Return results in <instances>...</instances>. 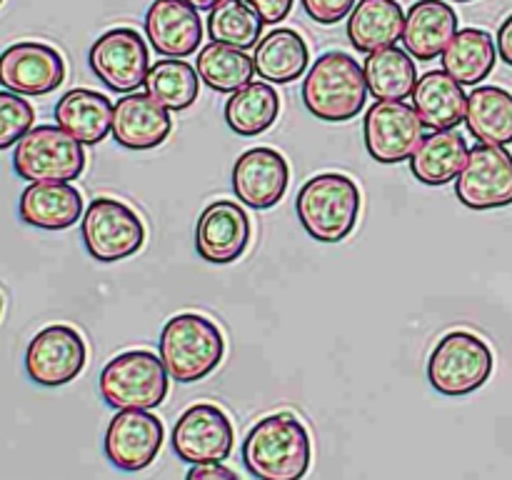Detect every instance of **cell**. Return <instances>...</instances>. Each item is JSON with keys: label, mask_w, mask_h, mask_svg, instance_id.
<instances>
[{"label": "cell", "mask_w": 512, "mask_h": 480, "mask_svg": "<svg viewBox=\"0 0 512 480\" xmlns=\"http://www.w3.org/2000/svg\"><path fill=\"white\" fill-rule=\"evenodd\" d=\"M413 105L428 128L453 130L465 120L468 95L445 70H430L415 83Z\"/></svg>", "instance_id": "obj_24"}, {"label": "cell", "mask_w": 512, "mask_h": 480, "mask_svg": "<svg viewBox=\"0 0 512 480\" xmlns=\"http://www.w3.org/2000/svg\"><path fill=\"white\" fill-rule=\"evenodd\" d=\"M0 315H3V295H0Z\"/></svg>", "instance_id": "obj_41"}, {"label": "cell", "mask_w": 512, "mask_h": 480, "mask_svg": "<svg viewBox=\"0 0 512 480\" xmlns=\"http://www.w3.org/2000/svg\"><path fill=\"white\" fill-rule=\"evenodd\" d=\"M240 455L258 480H303L313 460V443L303 420L283 410L265 415L248 430Z\"/></svg>", "instance_id": "obj_1"}, {"label": "cell", "mask_w": 512, "mask_h": 480, "mask_svg": "<svg viewBox=\"0 0 512 480\" xmlns=\"http://www.w3.org/2000/svg\"><path fill=\"white\" fill-rule=\"evenodd\" d=\"M148 45L135 28H113L90 45V70L115 93H133L148 78Z\"/></svg>", "instance_id": "obj_13"}, {"label": "cell", "mask_w": 512, "mask_h": 480, "mask_svg": "<svg viewBox=\"0 0 512 480\" xmlns=\"http://www.w3.org/2000/svg\"><path fill=\"white\" fill-rule=\"evenodd\" d=\"M453 3H473V0H453Z\"/></svg>", "instance_id": "obj_40"}, {"label": "cell", "mask_w": 512, "mask_h": 480, "mask_svg": "<svg viewBox=\"0 0 512 480\" xmlns=\"http://www.w3.org/2000/svg\"><path fill=\"white\" fill-rule=\"evenodd\" d=\"M498 45L483 28H463L455 33L443 53V68L460 85H478L493 73Z\"/></svg>", "instance_id": "obj_27"}, {"label": "cell", "mask_w": 512, "mask_h": 480, "mask_svg": "<svg viewBox=\"0 0 512 480\" xmlns=\"http://www.w3.org/2000/svg\"><path fill=\"white\" fill-rule=\"evenodd\" d=\"M55 120L83 145H98L113 130V103L90 88H73L55 103Z\"/></svg>", "instance_id": "obj_22"}, {"label": "cell", "mask_w": 512, "mask_h": 480, "mask_svg": "<svg viewBox=\"0 0 512 480\" xmlns=\"http://www.w3.org/2000/svg\"><path fill=\"white\" fill-rule=\"evenodd\" d=\"M160 360L178 383H198L220 365L225 340L218 325L198 313H180L165 323L158 340Z\"/></svg>", "instance_id": "obj_4"}, {"label": "cell", "mask_w": 512, "mask_h": 480, "mask_svg": "<svg viewBox=\"0 0 512 480\" xmlns=\"http://www.w3.org/2000/svg\"><path fill=\"white\" fill-rule=\"evenodd\" d=\"M465 125L483 145L512 143V95L498 85H478L468 95Z\"/></svg>", "instance_id": "obj_28"}, {"label": "cell", "mask_w": 512, "mask_h": 480, "mask_svg": "<svg viewBox=\"0 0 512 480\" xmlns=\"http://www.w3.org/2000/svg\"><path fill=\"white\" fill-rule=\"evenodd\" d=\"M425 123L415 105L403 100H378L368 108L363 120V138L370 158L383 165L408 160L423 140Z\"/></svg>", "instance_id": "obj_10"}, {"label": "cell", "mask_w": 512, "mask_h": 480, "mask_svg": "<svg viewBox=\"0 0 512 480\" xmlns=\"http://www.w3.org/2000/svg\"><path fill=\"white\" fill-rule=\"evenodd\" d=\"M173 130L168 108L148 93H125L113 105V138L123 148L130 150H150L165 143V138Z\"/></svg>", "instance_id": "obj_19"}, {"label": "cell", "mask_w": 512, "mask_h": 480, "mask_svg": "<svg viewBox=\"0 0 512 480\" xmlns=\"http://www.w3.org/2000/svg\"><path fill=\"white\" fill-rule=\"evenodd\" d=\"M498 53L505 63L512 65V15L498 30Z\"/></svg>", "instance_id": "obj_38"}, {"label": "cell", "mask_w": 512, "mask_h": 480, "mask_svg": "<svg viewBox=\"0 0 512 480\" xmlns=\"http://www.w3.org/2000/svg\"><path fill=\"white\" fill-rule=\"evenodd\" d=\"M308 60V43L293 28H278L265 35L255 45L253 55L255 70H258L260 78L278 85L298 80L305 73V68H308Z\"/></svg>", "instance_id": "obj_26"}, {"label": "cell", "mask_w": 512, "mask_h": 480, "mask_svg": "<svg viewBox=\"0 0 512 480\" xmlns=\"http://www.w3.org/2000/svg\"><path fill=\"white\" fill-rule=\"evenodd\" d=\"M405 30V13L398 0H358L348 15V38L360 53L393 48Z\"/></svg>", "instance_id": "obj_23"}, {"label": "cell", "mask_w": 512, "mask_h": 480, "mask_svg": "<svg viewBox=\"0 0 512 480\" xmlns=\"http://www.w3.org/2000/svg\"><path fill=\"white\" fill-rule=\"evenodd\" d=\"M470 148L458 130H435L423 135L415 153L410 155V170L425 185H445L460 175L468 163Z\"/></svg>", "instance_id": "obj_25"}, {"label": "cell", "mask_w": 512, "mask_h": 480, "mask_svg": "<svg viewBox=\"0 0 512 480\" xmlns=\"http://www.w3.org/2000/svg\"><path fill=\"white\" fill-rule=\"evenodd\" d=\"M288 180V160L275 148L245 150L233 165L235 195L255 210H268L278 205L288 190Z\"/></svg>", "instance_id": "obj_17"}, {"label": "cell", "mask_w": 512, "mask_h": 480, "mask_svg": "<svg viewBox=\"0 0 512 480\" xmlns=\"http://www.w3.org/2000/svg\"><path fill=\"white\" fill-rule=\"evenodd\" d=\"M455 195L465 208L493 210L512 205V155L503 145H475L460 170Z\"/></svg>", "instance_id": "obj_12"}, {"label": "cell", "mask_w": 512, "mask_h": 480, "mask_svg": "<svg viewBox=\"0 0 512 480\" xmlns=\"http://www.w3.org/2000/svg\"><path fill=\"white\" fill-rule=\"evenodd\" d=\"M493 365V350L483 338L468 330H453L430 353L428 380L440 395L463 398L488 383Z\"/></svg>", "instance_id": "obj_6"}, {"label": "cell", "mask_w": 512, "mask_h": 480, "mask_svg": "<svg viewBox=\"0 0 512 480\" xmlns=\"http://www.w3.org/2000/svg\"><path fill=\"white\" fill-rule=\"evenodd\" d=\"M235 445L233 420L215 403H195L175 420L173 450L183 463L208 465L230 458Z\"/></svg>", "instance_id": "obj_9"}, {"label": "cell", "mask_w": 512, "mask_h": 480, "mask_svg": "<svg viewBox=\"0 0 512 480\" xmlns=\"http://www.w3.org/2000/svg\"><path fill=\"white\" fill-rule=\"evenodd\" d=\"M198 75L218 93H235L253 80L255 63L245 55V50L213 40L198 53Z\"/></svg>", "instance_id": "obj_32"}, {"label": "cell", "mask_w": 512, "mask_h": 480, "mask_svg": "<svg viewBox=\"0 0 512 480\" xmlns=\"http://www.w3.org/2000/svg\"><path fill=\"white\" fill-rule=\"evenodd\" d=\"M85 168L83 143L60 125H38L18 140L13 170L30 183H70Z\"/></svg>", "instance_id": "obj_7"}, {"label": "cell", "mask_w": 512, "mask_h": 480, "mask_svg": "<svg viewBox=\"0 0 512 480\" xmlns=\"http://www.w3.org/2000/svg\"><path fill=\"white\" fill-rule=\"evenodd\" d=\"M208 33L215 43L248 50L258 45L263 35V20L243 0H220L208 15Z\"/></svg>", "instance_id": "obj_33"}, {"label": "cell", "mask_w": 512, "mask_h": 480, "mask_svg": "<svg viewBox=\"0 0 512 480\" xmlns=\"http://www.w3.org/2000/svg\"><path fill=\"white\" fill-rule=\"evenodd\" d=\"M65 80V60L53 45L18 40L0 53V85L18 95H48Z\"/></svg>", "instance_id": "obj_15"}, {"label": "cell", "mask_w": 512, "mask_h": 480, "mask_svg": "<svg viewBox=\"0 0 512 480\" xmlns=\"http://www.w3.org/2000/svg\"><path fill=\"white\" fill-rule=\"evenodd\" d=\"M163 440L165 428L158 415L148 410H118L105 430L103 453L118 470L138 473L153 465Z\"/></svg>", "instance_id": "obj_14"}, {"label": "cell", "mask_w": 512, "mask_h": 480, "mask_svg": "<svg viewBox=\"0 0 512 480\" xmlns=\"http://www.w3.org/2000/svg\"><path fill=\"white\" fill-rule=\"evenodd\" d=\"M225 123L233 133L243 138L265 133L270 125L278 120L280 113V95L278 90L263 80H250L240 90L230 93L225 100Z\"/></svg>", "instance_id": "obj_29"}, {"label": "cell", "mask_w": 512, "mask_h": 480, "mask_svg": "<svg viewBox=\"0 0 512 480\" xmlns=\"http://www.w3.org/2000/svg\"><path fill=\"white\" fill-rule=\"evenodd\" d=\"M458 33V15L445 0H418L405 15L403 43L415 60H433Z\"/></svg>", "instance_id": "obj_20"}, {"label": "cell", "mask_w": 512, "mask_h": 480, "mask_svg": "<svg viewBox=\"0 0 512 480\" xmlns=\"http://www.w3.org/2000/svg\"><path fill=\"white\" fill-rule=\"evenodd\" d=\"M185 480H243L233 468L223 463H208V465H193L185 473Z\"/></svg>", "instance_id": "obj_37"}, {"label": "cell", "mask_w": 512, "mask_h": 480, "mask_svg": "<svg viewBox=\"0 0 512 480\" xmlns=\"http://www.w3.org/2000/svg\"><path fill=\"white\" fill-rule=\"evenodd\" d=\"M88 360L83 335L70 325H48L25 348V373L35 385L60 388L78 378Z\"/></svg>", "instance_id": "obj_11"}, {"label": "cell", "mask_w": 512, "mask_h": 480, "mask_svg": "<svg viewBox=\"0 0 512 480\" xmlns=\"http://www.w3.org/2000/svg\"><path fill=\"white\" fill-rule=\"evenodd\" d=\"M25 225L40 230H65L83 215V195L70 183H30L18 200Z\"/></svg>", "instance_id": "obj_21"}, {"label": "cell", "mask_w": 512, "mask_h": 480, "mask_svg": "<svg viewBox=\"0 0 512 480\" xmlns=\"http://www.w3.org/2000/svg\"><path fill=\"white\" fill-rule=\"evenodd\" d=\"M250 243V218L235 200H213L200 213L195 248L203 260L228 265L245 253Z\"/></svg>", "instance_id": "obj_16"}, {"label": "cell", "mask_w": 512, "mask_h": 480, "mask_svg": "<svg viewBox=\"0 0 512 480\" xmlns=\"http://www.w3.org/2000/svg\"><path fill=\"white\" fill-rule=\"evenodd\" d=\"M188 3L198 10H213L220 0H188Z\"/></svg>", "instance_id": "obj_39"}, {"label": "cell", "mask_w": 512, "mask_h": 480, "mask_svg": "<svg viewBox=\"0 0 512 480\" xmlns=\"http://www.w3.org/2000/svg\"><path fill=\"white\" fill-rule=\"evenodd\" d=\"M198 70L183 58L158 60L150 65L145 78V93L158 100L168 110H185L198 100L200 90Z\"/></svg>", "instance_id": "obj_31"}, {"label": "cell", "mask_w": 512, "mask_h": 480, "mask_svg": "<svg viewBox=\"0 0 512 480\" xmlns=\"http://www.w3.org/2000/svg\"><path fill=\"white\" fill-rule=\"evenodd\" d=\"M243 3L248 8H253L263 23L270 25L285 20L290 15V10H293V0H243Z\"/></svg>", "instance_id": "obj_36"}, {"label": "cell", "mask_w": 512, "mask_h": 480, "mask_svg": "<svg viewBox=\"0 0 512 480\" xmlns=\"http://www.w3.org/2000/svg\"><path fill=\"white\" fill-rule=\"evenodd\" d=\"M295 210L310 238L320 243H340L358 223L360 188L343 173H320L300 188Z\"/></svg>", "instance_id": "obj_3"}, {"label": "cell", "mask_w": 512, "mask_h": 480, "mask_svg": "<svg viewBox=\"0 0 512 480\" xmlns=\"http://www.w3.org/2000/svg\"><path fill=\"white\" fill-rule=\"evenodd\" d=\"M0 5H3V0H0Z\"/></svg>", "instance_id": "obj_42"}, {"label": "cell", "mask_w": 512, "mask_h": 480, "mask_svg": "<svg viewBox=\"0 0 512 480\" xmlns=\"http://www.w3.org/2000/svg\"><path fill=\"white\" fill-rule=\"evenodd\" d=\"M368 93L375 100H405L418 83V68L408 50L383 48L368 55L363 65Z\"/></svg>", "instance_id": "obj_30"}, {"label": "cell", "mask_w": 512, "mask_h": 480, "mask_svg": "<svg viewBox=\"0 0 512 480\" xmlns=\"http://www.w3.org/2000/svg\"><path fill=\"white\" fill-rule=\"evenodd\" d=\"M303 10L320 25H335L350 15L355 0H300Z\"/></svg>", "instance_id": "obj_35"}, {"label": "cell", "mask_w": 512, "mask_h": 480, "mask_svg": "<svg viewBox=\"0 0 512 480\" xmlns=\"http://www.w3.org/2000/svg\"><path fill=\"white\" fill-rule=\"evenodd\" d=\"M80 235L90 258L118 263L143 248L145 225L123 200L95 198L80 220Z\"/></svg>", "instance_id": "obj_8"}, {"label": "cell", "mask_w": 512, "mask_h": 480, "mask_svg": "<svg viewBox=\"0 0 512 480\" xmlns=\"http://www.w3.org/2000/svg\"><path fill=\"white\" fill-rule=\"evenodd\" d=\"M35 110L23 95L0 90V150L18 145L28 130H33Z\"/></svg>", "instance_id": "obj_34"}, {"label": "cell", "mask_w": 512, "mask_h": 480, "mask_svg": "<svg viewBox=\"0 0 512 480\" xmlns=\"http://www.w3.org/2000/svg\"><path fill=\"white\" fill-rule=\"evenodd\" d=\"M368 83L358 60L348 53H325L310 65L303 80V103L325 123H345L363 110Z\"/></svg>", "instance_id": "obj_2"}, {"label": "cell", "mask_w": 512, "mask_h": 480, "mask_svg": "<svg viewBox=\"0 0 512 480\" xmlns=\"http://www.w3.org/2000/svg\"><path fill=\"white\" fill-rule=\"evenodd\" d=\"M98 385L110 408L153 410L168 398V368L150 350H128L108 360Z\"/></svg>", "instance_id": "obj_5"}, {"label": "cell", "mask_w": 512, "mask_h": 480, "mask_svg": "<svg viewBox=\"0 0 512 480\" xmlns=\"http://www.w3.org/2000/svg\"><path fill=\"white\" fill-rule=\"evenodd\" d=\"M145 35L155 53L188 58L203 40V18L188 0H153L145 13Z\"/></svg>", "instance_id": "obj_18"}]
</instances>
